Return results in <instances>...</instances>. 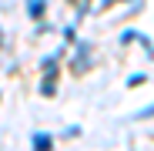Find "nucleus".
I'll return each instance as SVG.
<instances>
[{"label":"nucleus","mask_w":154,"mask_h":151,"mask_svg":"<svg viewBox=\"0 0 154 151\" xmlns=\"http://www.w3.org/2000/svg\"><path fill=\"white\" fill-rule=\"evenodd\" d=\"M50 148H54L50 134H34V151H50Z\"/></svg>","instance_id":"1"},{"label":"nucleus","mask_w":154,"mask_h":151,"mask_svg":"<svg viewBox=\"0 0 154 151\" xmlns=\"http://www.w3.org/2000/svg\"><path fill=\"white\" fill-rule=\"evenodd\" d=\"M44 14V0H34V4H30V17H40Z\"/></svg>","instance_id":"2"},{"label":"nucleus","mask_w":154,"mask_h":151,"mask_svg":"<svg viewBox=\"0 0 154 151\" xmlns=\"http://www.w3.org/2000/svg\"><path fill=\"white\" fill-rule=\"evenodd\" d=\"M107 4H114V0H100V7H107Z\"/></svg>","instance_id":"3"}]
</instances>
